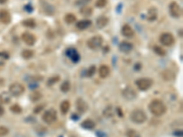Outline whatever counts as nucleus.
Instances as JSON below:
<instances>
[{
  "mask_svg": "<svg viewBox=\"0 0 183 137\" xmlns=\"http://www.w3.org/2000/svg\"><path fill=\"white\" fill-rule=\"evenodd\" d=\"M149 111L150 113L155 116H161L167 113V106L160 100H153L149 103Z\"/></svg>",
  "mask_w": 183,
  "mask_h": 137,
  "instance_id": "nucleus-1",
  "label": "nucleus"
},
{
  "mask_svg": "<svg viewBox=\"0 0 183 137\" xmlns=\"http://www.w3.org/2000/svg\"><path fill=\"white\" fill-rule=\"evenodd\" d=\"M130 119H131L132 122H135V123L141 124V123L145 122L148 120V116H147L146 113H145L143 110L136 109V110H134L131 113Z\"/></svg>",
  "mask_w": 183,
  "mask_h": 137,
  "instance_id": "nucleus-2",
  "label": "nucleus"
},
{
  "mask_svg": "<svg viewBox=\"0 0 183 137\" xmlns=\"http://www.w3.org/2000/svg\"><path fill=\"white\" fill-rule=\"evenodd\" d=\"M104 42V39L102 36H93V38H91L90 39H88L87 41V46L89 47L91 49H93V51H96V49L100 48L103 45Z\"/></svg>",
  "mask_w": 183,
  "mask_h": 137,
  "instance_id": "nucleus-3",
  "label": "nucleus"
},
{
  "mask_svg": "<svg viewBox=\"0 0 183 137\" xmlns=\"http://www.w3.org/2000/svg\"><path fill=\"white\" fill-rule=\"evenodd\" d=\"M57 119H58V115H57V111L54 109H49L42 114L43 122L48 124H51L55 122Z\"/></svg>",
  "mask_w": 183,
  "mask_h": 137,
  "instance_id": "nucleus-4",
  "label": "nucleus"
},
{
  "mask_svg": "<svg viewBox=\"0 0 183 137\" xmlns=\"http://www.w3.org/2000/svg\"><path fill=\"white\" fill-rule=\"evenodd\" d=\"M8 92L10 93L11 95H13L15 97H18L22 95L24 91H25V87L21 84V83H18V82H14L12 83L9 86V89H8Z\"/></svg>",
  "mask_w": 183,
  "mask_h": 137,
  "instance_id": "nucleus-5",
  "label": "nucleus"
},
{
  "mask_svg": "<svg viewBox=\"0 0 183 137\" xmlns=\"http://www.w3.org/2000/svg\"><path fill=\"white\" fill-rule=\"evenodd\" d=\"M136 87L138 88V90L140 91H148V89L151 88V86L153 84V80L151 79L148 78H141V79H138L136 82Z\"/></svg>",
  "mask_w": 183,
  "mask_h": 137,
  "instance_id": "nucleus-6",
  "label": "nucleus"
},
{
  "mask_svg": "<svg viewBox=\"0 0 183 137\" xmlns=\"http://www.w3.org/2000/svg\"><path fill=\"white\" fill-rule=\"evenodd\" d=\"M159 41L163 46L169 47V46H172L175 43V38L174 36L170 33H163L159 37Z\"/></svg>",
  "mask_w": 183,
  "mask_h": 137,
  "instance_id": "nucleus-7",
  "label": "nucleus"
},
{
  "mask_svg": "<svg viewBox=\"0 0 183 137\" xmlns=\"http://www.w3.org/2000/svg\"><path fill=\"white\" fill-rule=\"evenodd\" d=\"M169 13L172 17L178 18L182 16V9L180 6L176 1H172L169 4Z\"/></svg>",
  "mask_w": 183,
  "mask_h": 137,
  "instance_id": "nucleus-8",
  "label": "nucleus"
},
{
  "mask_svg": "<svg viewBox=\"0 0 183 137\" xmlns=\"http://www.w3.org/2000/svg\"><path fill=\"white\" fill-rule=\"evenodd\" d=\"M122 94L125 97V100H128V101H132V100H134L136 98V91L132 88V87L128 86V87H125V88L122 91Z\"/></svg>",
  "mask_w": 183,
  "mask_h": 137,
  "instance_id": "nucleus-9",
  "label": "nucleus"
},
{
  "mask_svg": "<svg viewBox=\"0 0 183 137\" xmlns=\"http://www.w3.org/2000/svg\"><path fill=\"white\" fill-rule=\"evenodd\" d=\"M21 39L29 46H33L35 43H36V41H37L36 36L33 35V34H31V33H29V32H24L21 35Z\"/></svg>",
  "mask_w": 183,
  "mask_h": 137,
  "instance_id": "nucleus-10",
  "label": "nucleus"
},
{
  "mask_svg": "<svg viewBox=\"0 0 183 137\" xmlns=\"http://www.w3.org/2000/svg\"><path fill=\"white\" fill-rule=\"evenodd\" d=\"M88 104L83 99L79 98L76 101V109L80 113H84L88 111Z\"/></svg>",
  "mask_w": 183,
  "mask_h": 137,
  "instance_id": "nucleus-11",
  "label": "nucleus"
},
{
  "mask_svg": "<svg viewBox=\"0 0 183 137\" xmlns=\"http://www.w3.org/2000/svg\"><path fill=\"white\" fill-rule=\"evenodd\" d=\"M0 21L3 24H9L11 21V15L9 11L7 9H1L0 10Z\"/></svg>",
  "mask_w": 183,
  "mask_h": 137,
  "instance_id": "nucleus-12",
  "label": "nucleus"
},
{
  "mask_svg": "<svg viewBox=\"0 0 183 137\" xmlns=\"http://www.w3.org/2000/svg\"><path fill=\"white\" fill-rule=\"evenodd\" d=\"M67 55L70 57V59L74 62V63H77V62L80 60V55L75 48H69L67 51Z\"/></svg>",
  "mask_w": 183,
  "mask_h": 137,
  "instance_id": "nucleus-13",
  "label": "nucleus"
},
{
  "mask_svg": "<svg viewBox=\"0 0 183 137\" xmlns=\"http://www.w3.org/2000/svg\"><path fill=\"white\" fill-rule=\"evenodd\" d=\"M133 44L130 42H127V41H123L120 43L119 45V49L122 52H125V53H127V52H130L132 49H133Z\"/></svg>",
  "mask_w": 183,
  "mask_h": 137,
  "instance_id": "nucleus-14",
  "label": "nucleus"
},
{
  "mask_svg": "<svg viewBox=\"0 0 183 137\" xmlns=\"http://www.w3.org/2000/svg\"><path fill=\"white\" fill-rule=\"evenodd\" d=\"M110 68L107 65H102L99 68V76L102 79H105L110 75Z\"/></svg>",
  "mask_w": 183,
  "mask_h": 137,
  "instance_id": "nucleus-15",
  "label": "nucleus"
},
{
  "mask_svg": "<svg viewBox=\"0 0 183 137\" xmlns=\"http://www.w3.org/2000/svg\"><path fill=\"white\" fill-rule=\"evenodd\" d=\"M122 34H123V36L127 37V38H131V37L134 36L135 32H134V29L132 28L129 25L125 24L122 28Z\"/></svg>",
  "mask_w": 183,
  "mask_h": 137,
  "instance_id": "nucleus-16",
  "label": "nucleus"
},
{
  "mask_svg": "<svg viewBox=\"0 0 183 137\" xmlns=\"http://www.w3.org/2000/svg\"><path fill=\"white\" fill-rule=\"evenodd\" d=\"M92 25V21L89 19H83V20H80L76 23V27L77 28L81 29V30H83L88 28Z\"/></svg>",
  "mask_w": 183,
  "mask_h": 137,
  "instance_id": "nucleus-17",
  "label": "nucleus"
},
{
  "mask_svg": "<svg viewBox=\"0 0 183 137\" xmlns=\"http://www.w3.org/2000/svg\"><path fill=\"white\" fill-rule=\"evenodd\" d=\"M81 126L87 130H93L95 128V122L91 119H86L81 123Z\"/></svg>",
  "mask_w": 183,
  "mask_h": 137,
  "instance_id": "nucleus-18",
  "label": "nucleus"
},
{
  "mask_svg": "<svg viewBox=\"0 0 183 137\" xmlns=\"http://www.w3.org/2000/svg\"><path fill=\"white\" fill-rule=\"evenodd\" d=\"M109 22V19H108V17H106L104 16H102V17H100L99 18H97V20H96V25H97V28H104L107 24H108Z\"/></svg>",
  "mask_w": 183,
  "mask_h": 137,
  "instance_id": "nucleus-19",
  "label": "nucleus"
},
{
  "mask_svg": "<svg viewBox=\"0 0 183 137\" xmlns=\"http://www.w3.org/2000/svg\"><path fill=\"white\" fill-rule=\"evenodd\" d=\"M11 100V94L8 91H3L0 94V103L7 104L10 102Z\"/></svg>",
  "mask_w": 183,
  "mask_h": 137,
  "instance_id": "nucleus-20",
  "label": "nucleus"
},
{
  "mask_svg": "<svg viewBox=\"0 0 183 137\" xmlns=\"http://www.w3.org/2000/svg\"><path fill=\"white\" fill-rule=\"evenodd\" d=\"M161 76L166 80H172L175 78V74L170 70H165L161 72Z\"/></svg>",
  "mask_w": 183,
  "mask_h": 137,
  "instance_id": "nucleus-21",
  "label": "nucleus"
},
{
  "mask_svg": "<svg viewBox=\"0 0 183 137\" xmlns=\"http://www.w3.org/2000/svg\"><path fill=\"white\" fill-rule=\"evenodd\" d=\"M41 97H42V94L40 91H31L30 94H29V99H30V101H32V102L40 101V100L41 99Z\"/></svg>",
  "mask_w": 183,
  "mask_h": 137,
  "instance_id": "nucleus-22",
  "label": "nucleus"
},
{
  "mask_svg": "<svg viewBox=\"0 0 183 137\" xmlns=\"http://www.w3.org/2000/svg\"><path fill=\"white\" fill-rule=\"evenodd\" d=\"M70 107H71L70 102H68V101H63V102H62L61 103V113L66 114L69 111V110H70Z\"/></svg>",
  "mask_w": 183,
  "mask_h": 137,
  "instance_id": "nucleus-23",
  "label": "nucleus"
},
{
  "mask_svg": "<svg viewBox=\"0 0 183 137\" xmlns=\"http://www.w3.org/2000/svg\"><path fill=\"white\" fill-rule=\"evenodd\" d=\"M157 17V10H156V8H149L148 13V20H150V21H154V20H156Z\"/></svg>",
  "mask_w": 183,
  "mask_h": 137,
  "instance_id": "nucleus-24",
  "label": "nucleus"
},
{
  "mask_svg": "<svg viewBox=\"0 0 183 137\" xmlns=\"http://www.w3.org/2000/svg\"><path fill=\"white\" fill-rule=\"evenodd\" d=\"M22 24H23V26L29 28H34L36 27V22L34 19H32V18H29V19L23 20Z\"/></svg>",
  "mask_w": 183,
  "mask_h": 137,
  "instance_id": "nucleus-25",
  "label": "nucleus"
},
{
  "mask_svg": "<svg viewBox=\"0 0 183 137\" xmlns=\"http://www.w3.org/2000/svg\"><path fill=\"white\" fill-rule=\"evenodd\" d=\"M80 13L84 17H89L93 14V8L89 7H84L80 9Z\"/></svg>",
  "mask_w": 183,
  "mask_h": 137,
  "instance_id": "nucleus-26",
  "label": "nucleus"
},
{
  "mask_svg": "<svg viewBox=\"0 0 183 137\" xmlns=\"http://www.w3.org/2000/svg\"><path fill=\"white\" fill-rule=\"evenodd\" d=\"M64 21L67 24H72V23H74L75 21H76V17H75V15H73L72 13H69V14L65 15Z\"/></svg>",
  "mask_w": 183,
  "mask_h": 137,
  "instance_id": "nucleus-27",
  "label": "nucleus"
},
{
  "mask_svg": "<svg viewBox=\"0 0 183 137\" xmlns=\"http://www.w3.org/2000/svg\"><path fill=\"white\" fill-rule=\"evenodd\" d=\"M153 51L154 52L157 54V55H159V56H161V57H163V56H165L166 55V51L162 47L160 46H154L153 47Z\"/></svg>",
  "mask_w": 183,
  "mask_h": 137,
  "instance_id": "nucleus-28",
  "label": "nucleus"
},
{
  "mask_svg": "<svg viewBox=\"0 0 183 137\" xmlns=\"http://www.w3.org/2000/svg\"><path fill=\"white\" fill-rule=\"evenodd\" d=\"M21 55H22V57L24 59L29 60V59H31L34 56V51H31V49H24V51H22V53H21Z\"/></svg>",
  "mask_w": 183,
  "mask_h": 137,
  "instance_id": "nucleus-29",
  "label": "nucleus"
},
{
  "mask_svg": "<svg viewBox=\"0 0 183 137\" xmlns=\"http://www.w3.org/2000/svg\"><path fill=\"white\" fill-rule=\"evenodd\" d=\"M71 89V83L69 80H65V82H62V84L61 85V91L62 92H68Z\"/></svg>",
  "mask_w": 183,
  "mask_h": 137,
  "instance_id": "nucleus-30",
  "label": "nucleus"
},
{
  "mask_svg": "<svg viewBox=\"0 0 183 137\" xmlns=\"http://www.w3.org/2000/svg\"><path fill=\"white\" fill-rule=\"evenodd\" d=\"M10 111H12V113H17V114H19L22 113V108L19 106L18 104H13L12 106L10 107Z\"/></svg>",
  "mask_w": 183,
  "mask_h": 137,
  "instance_id": "nucleus-31",
  "label": "nucleus"
},
{
  "mask_svg": "<svg viewBox=\"0 0 183 137\" xmlns=\"http://www.w3.org/2000/svg\"><path fill=\"white\" fill-rule=\"evenodd\" d=\"M104 115L107 118H111L113 116V110L112 108V106H108L106 107L104 111Z\"/></svg>",
  "mask_w": 183,
  "mask_h": 137,
  "instance_id": "nucleus-32",
  "label": "nucleus"
},
{
  "mask_svg": "<svg viewBox=\"0 0 183 137\" xmlns=\"http://www.w3.org/2000/svg\"><path fill=\"white\" fill-rule=\"evenodd\" d=\"M59 80H60V76H59V75L52 76V77H50V78L48 80V83H47V85H48V86H52V85L55 84L56 82H58Z\"/></svg>",
  "mask_w": 183,
  "mask_h": 137,
  "instance_id": "nucleus-33",
  "label": "nucleus"
},
{
  "mask_svg": "<svg viewBox=\"0 0 183 137\" xmlns=\"http://www.w3.org/2000/svg\"><path fill=\"white\" fill-rule=\"evenodd\" d=\"M127 137H141L140 134L136 130H129L127 133Z\"/></svg>",
  "mask_w": 183,
  "mask_h": 137,
  "instance_id": "nucleus-34",
  "label": "nucleus"
},
{
  "mask_svg": "<svg viewBox=\"0 0 183 137\" xmlns=\"http://www.w3.org/2000/svg\"><path fill=\"white\" fill-rule=\"evenodd\" d=\"M95 71H96V67L94 66V65L91 66L87 70V77H92V76H93L94 73H95Z\"/></svg>",
  "mask_w": 183,
  "mask_h": 137,
  "instance_id": "nucleus-35",
  "label": "nucleus"
},
{
  "mask_svg": "<svg viewBox=\"0 0 183 137\" xmlns=\"http://www.w3.org/2000/svg\"><path fill=\"white\" fill-rule=\"evenodd\" d=\"M107 4V0H96L95 2V7L96 8H104Z\"/></svg>",
  "mask_w": 183,
  "mask_h": 137,
  "instance_id": "nucleus-36",
  "label": "nucleus"
},
{
  "mask_svg": "<svg viewBox=\"0 0 183 137\" xmlns=\"http://www.w3.org/2000/svg\"><path fill=\"white\" fill-rule=\"evenodd\" d=\"M9 133V130L8 127L6 126H0V137H3L6 136L7 134H8Z\"/></svg>",
  "mask_w": 183,
  "mask_h": 137,
  "instance_id": "nucleus-37",
  "label": "nucleus"
},
{
  "mask_svg": "<svg viewBox=\"0 0 183 137\" xmlns=\"http://www.w3.org/2000/svg\"><path fill=\"white\" fill-rule=\"evenodd\" d=\"M45 107V105L44 104H40V105H38V106L34 109V113H40V111L43 110V108Z\"/></svg>",
  "mask_w": 183,
  "mask_h": 137,
  "instance_id": "nucleus-38",
  "label": "nucleus"
},
{
  "mask_svg": "<svg viewBox=\"0 0 183 137\" xmlns=\"http://www.w3.org/2000/svg\"><path fill=\"white\" fill-rule=\"evenodd\" d=\"M4 113H5V109H4V107L2 106V105L0 104V116L4 115Z\"/></svg>",
  "mask_w": 183,
  "mask_h": 137,
  "instance_id": "nucleus-39",
  "label": "nucleus"
},
{
  "mask_svg": "<svg viewBox=\"0 0 183 137\" xmlns=\"http://www.w3.org/2000/svg\"><path fill=\"white\" fill-rule=\"evenodd\" d=\"M97 136H98V137H107V136H106V134H104V133H103V132H98V133H97Z\"/></svg>",
  "mask_w": 183,
  "mask_h": 137,
  "instance_id": "nucleus-40",
  "label": "nucleus"
},
{
  "mask_svg": "<svg viewBox=\"0 0 183 137\" xmlns=\"http://www.w3.org/2000/svg\"><path fill=\"white\" fill-rule=\"evenodd\" d=\"M117 111H118V115L123 117V113H122V110H120V108H117Z\"/></svg>",
  "mask_w": 183,
  "mask_h": 137,
  "instance_id": "nucleus-41",
  "label": "nucleus"
},
{
  "mask_svg": "<svg viewBox=\"0 0 183 137\" xmlns=\"http://www.w3.org/2000/svg\"><path fill=\"white\" fill-rule=\"evenodd\" d=\"M8 2V0H0V4H6V3H7Z\"/></svg>",
  "mask_w": 183,
  "mask_h": 137,
  "instance_id": "nucleus-42",
  "label": "nucleus"
}]
</instances>
